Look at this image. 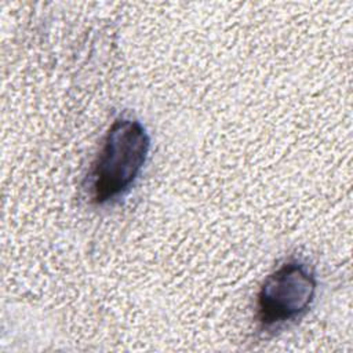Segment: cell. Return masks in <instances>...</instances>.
Wrapping results in <instances>:
<instances>
[{
	"mask_svg": "<svg viewBox=\"0 0 353 353\" xmlns=\"http://www.w3.org/2000/svg\"><path fill=\"white\" fill-rule=\"evenodd\" d=\"M149 149V134L138 120L116 119L92 163L88 176L91 201L105 204L123 196L139 176Z\"/></svg>",
	"mask_w": 353,
	"mask_h": 353,
	"instance_id": "6da1fadb",
	"label": "cell"
},
{
	"mask_svg": "<svg viewBox=\"0 0 353 353\" xmlns=\"http://www.w3.org/2000/svg\"><path fill=\"white\" fill-rule=\"evenodd\" d=\"M317 279L312 268L290 259L266 276L259 287L255 319L262 331H274L299 319L313 303Z\"/></svg>",
	"mask_w": 353,
	"mask_h": 353,
	"instance_id": "7a4b0ae2",
	"label": "cell"
}]
</instances>
